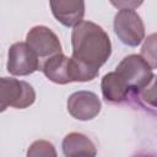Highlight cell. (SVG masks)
<instances>
[{
	"label": "cell",
	"mask_w": 157,
	"mask_h": 157,
	"mask_svg": "<svg viewBox=\"0 0 157 157\" xmlns=\"http://www.w3.org/2000/svg\"><path fill=\"white\" fill-rule=\"evenodd\" d=\"M39 70L43 71L48 80L58 85L90 81L85 71L71 58H67L63 53L52 55L40 61Z\"/></svg>",
	"instance_id": "2"
},
{
	"label": "cell",
	"mask_w": 157,
	"mask_h": 157,
	"mask_svg": "<svg viewBox=\"0 0 157 157\" xmlns=\"http://www.w3.org/2000/svg\"><path fill=\"white\" fill-rule=\"evenodd\" d=\"M27 156L31 157H38V156H44V157H55L56 151L55 147L52 142L45 141V140H37L31 144V146L27 150Z\"/></svg>",
	"instance_id": "12"
},
{
	"label": "cell",
	"mask_w": 157,
	"mask_h": 157,
	"mask_svg": "<svg viewBox=\"0 0 157 157\" xmlns=\"http://www.w3.org/2000/svg\"><path fill=\"white\" fill-rule=\"evenodd\" d=\"M110 4L118 10H135L140 7L144 0H109Z\"/></svg>",
	"instance_id": "14"
},
{
	"label": "cell",
	"mask_w": 157,
	"mask_h": 157,
	"mask_svg": "<svg viewBox=\"0 0 157 157\" xmlns=\"http://www.w3.org/2000/svg\"><path fill=\"white\" fill-rule=\"evenodd\" d=\"M103 99L108 103H121L130 97V88L117 71L105 74L101 81Z\"/></svg>",
	"instance_id": "10"
},
{
	"label": "cell",
	"mask_w": 157,
	"mask_h": 157,
	"mask_svg": "<svg viewBox=\"0 0 157 157\" xmlns=\"http://www.w3.org/2000/svg\"><path fill=\"white\" fill-rule=\"evenodd\" d=\"M53 16L65 27H74L85 16V0H49Z\"/></svg>",
	"instance_id": "9"
},
{
	"label": "cell",
	"mask_w": 157,
	"mask_h": 157,
	"mask_svg": "<svg viewBox=\"0 0 157 157\" xmlns=\"http://www.w3.org/2000/svg\"><path fill=\"white\" fill-rule=\"evenodd\" d=\"M63 153L66 157L72 156H88L93 157L97 155L94 142L82 132H69L61 144Z\"/></svg>",
	"instance_id": "11"
},
{
	"label": "cell",
	"mask_w": 157,
	"mask_h": 157,
	"mask_svg": "<svg viewBox=\"0 0 157 157\" xmlns=\"http://www.w3.org/2000/svg\"><path fill=\"white\" fill-rule=\"evenodd\" d=\"M26 43L37 54L39 61H43L52 55L63 53L61 43L58 36L49 27L43 25L34 26L28 31Z\"/></svg>",
	"instance_id": "7"
},
{
	"label": "cell",
	"mask_w": 157,
	"mask_h": 157,
	"mask_svg": "<svg viewBox=\"0 0 157 157\" xmlns=\"http://www.w3.org/2000/svg\"><path fill=\"white\" fill-rule=\"evenodd\" d=\"M40 61L26 42L13 43L9 48L6 69L12 76H27L39 70Z\"/></svg>",
	"instance_id": "6"
},
{
	"label": "cell",
	"mask_w": 157,
	"mask_h": 157,
	"mask_svg": "<svg viewBox=\"0 0 157 157\" xmlns=\"http://www.w3.org/2000/svg\"><path fill=\"white\" fill-rule=\"evenodd\" d=\"M153 70L155 69H152V66L140 54H130L125 56L115 69L130 88L129 98L156 78Z\"/></svg>",
	"instance_id": "3"
},
{
	"label": "cell",
	"mask_w": 157,
	"mask_h": 157,
	"mask_svg": "<svg viewBox=\"0 0 157 157\" xmlns=\"http://www.w3.org/2000/svg\"><path fill=\"white\" fill-rule=\"evenodd\" d=\"M140 55L152 66V69H156V34L152 33L148 36L141 48Z\"/></svg>",
	"instance_id": "13"
},
{
	"label": "cell",
	"mask_w": 157,
	"mask_h": 157,
	"mask_svg": "<svg viewBox=\"0 0 157 157\" xmlns=\"http://www.w3.org/2000/svg\"><path fill=\"white\" fill-rule=\"evenodd\" d=\"M71 59L91 77L96 78L102 65L112 54V43L108 33L97 23L80 21L71 32Z\"/></svg>",
	"instance_id": "1"
},
{
	"label": "cell",
	"mask_w": 157,
	"mask_h": 157,
	"mask_svg": "<svg viewBox=\"0 0 157 157\" xmlns=\"http://www.w3.org/2000/svg\"><path fill=\"white\" fill-rule=\"evenodd\" d=\"M66 107L72 118L81 121H87L99 114L102 103L96 93L91 91H77L70 94Z\"/></svg>",
	"instance_id": "8"
},
{
	"label": "cell",
	"mask_w": 157,
	"mask_h": 157,
	"mask_svg": "<svg viewBox=\"0 0 157 157\" xmlns=\"http://www.w3.org/2000/svg\"><path fill=\"white\" fill-rule=\"evenodd\" d=\"M113 26L117 37L125 45L137 47L145 38V25L135 10H119Z\"/></svg>",
	"instance_id": "5"
},
{
	"label": "cell",
	"mask_w": 157,
	"mask_h": 157,
	"mask_svg": "<svg viewBox=\"0 0 157 157\" xmlns=\"http://www.w3.org/2000/svg\"><path fill=\"white\" fill-rule=\"evenodd\" d=\"M34 101L36 91L28 82L13 77H0V113L9 107L25 109Z\"/></svg>",
	"instance_id": "4"
}]
</instances>
